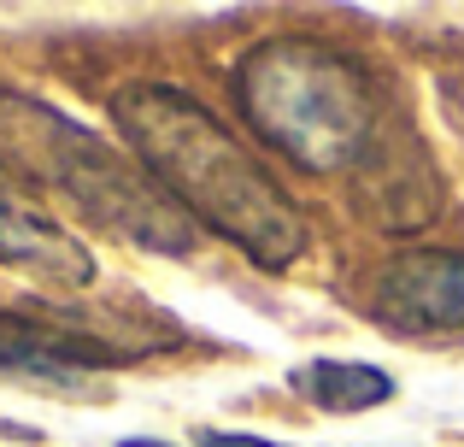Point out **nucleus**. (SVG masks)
I'll return each instance as SVG.
<instances>
[{"instance_id":"nucleus-1","label":"nucleus","mask_w":464,"mask_h":447,"mask_svg":"<svg viewBox=\"0 0 464 447\" xmlns=\"http://www.w3.org/2000/svg\"><path fill=\"white\" fill-rule=\"evenodd\" d=\"M112 124L141 171L188 212L194 224L236 241L253 265L288 271L306 253V219L288 189L218 124L212 106L170 83H130L112 94Z\"/></svg>"},{"instance_id":"nucleus-2","label":"nucleus","mask_w":464,"mask_h":447,"mask_svg":"<svg viewBox=\"0 0 464 447\" xmlns=\"http://www.w3.org/2000/svg\"><path fill=\"white\" fill-rule=\"evenodd\" d=\"M241 118L306 171H359L376 148V89L359 53L324 35H265L229 71Z\"/></svg>"},{"instance_id":"nucleus-3","label":"nucleus","mask_w":464,"mask_h":447,"mask_svg":"<svg viewBox=\"0 0 464 447\" xmlns=\"http://www.w3.org/2000/svg\"><path fill=\"white\" fill-rule=\"evenodd\" d=\"M0 165L65 195L82 219L148 253H194V219L141 171L136 153L35 94L0 89Z\"/></svg>"},{"instance_id":"nucleus-4","label":"nucleus","mask_w":464,"mask_h":447,"mask_svg":"<svg viewBox=\"0 0 464 447\" xmlns=\"http://www.w3.org/2000/svg\"><path fill=\"white\" fill-rule=\"evenodd\" d=\"M124 347L101 342L94 330H82L65 312H35V306H0V371L35 383H71L94 377V371L124 365Z\"/></svg>"},{"instance_id":"nucleus-5","label":"nucleus","mask_w":464,"mask_h":447,"mask_svg":"<svg viewBox=\"0 0 464 447\" xmlns=\"http://www.w3.org/2000/svg\"><path fill=\"white\" fill-rule=\"evenodd\" d=\"M371 306L382 324L411 335L464 330V253L453 248H411L382 265L371 288Z\"/></svg>"},{"instance_id":"nucleus-6","label":"nucleus","mask_w":464,"mask_h":447,"mask_svg":"<svg viewBox=\"0 0 464 447\" xmlns=\"http://www.w3.org/2000/svg\"><path fill=\"white\" fill-rule=\"evenodd\" d=\"M0 265L47 277L59 288H89L94 283V253L59 219H47L35 200H24V189L12 183L6 165H0Z\"/></svg>"},{"instance_id":"nucleus-7","label":"nucleus","mask_w":464,"mask_h":447,"mask_svg":"<svg viewBox=\"0 0 464 447\" xmlns=\"http://www.w3.org/2000/svg\"><path fill=\"white\" fill-rule=\"evenodd\" d=\"M295 383L324 413H371V406H382L394 394V377L364 365V359H312Z\"/></svg>"},{"instance_id":"nucleus-8","label":"nucleus","mask_w":464,"mask_h":447,"mask_svg":"<svg viewBox=\"0 0 464 447\" xmlns=\"http://www.w3.org/2000/svg\"><path fill=\"white\" fill-rule=\"evenodd\" d=\"M206 447H283L265 436H241V430H206Z\"/></svg>"},{"instance_id":"nucleus-9","label":"nucleus","mask_w":464,"mask_h":447,"mask_svg":"<svg viewBox=\"0 0 464 447\" xmlns=\"http://www.w3.org/2000/svg\"><path fill=\"white\" fill-rule=\"evenodd\" d=\"M118 447H170V442H153V436H130V442H118Z\"/></svg>"}]
</instances>
